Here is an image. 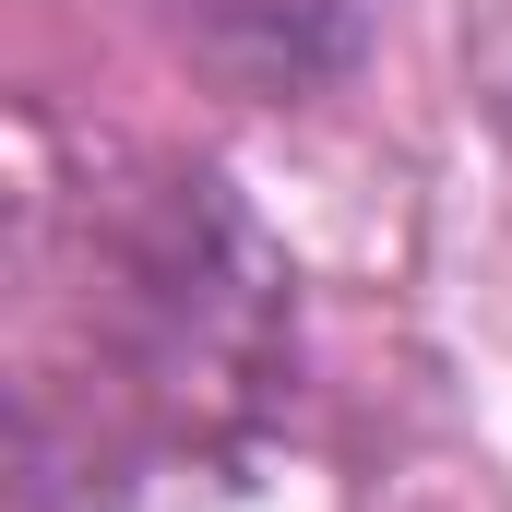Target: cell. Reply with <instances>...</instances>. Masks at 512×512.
Instances as JSON below:
<instances>
[{"label": "cell", "mask_w": 512, "mask_h": 512, "mask_svg": "<svg viewBox=\"0 0 512 512\" xmlns=\"http://www.w3.org/2000/svg\"><path fill=\"white\" fill-rule=\"evenodd\" d=\"M155 24L251 96H310L358 72V48L382 36V0H155Z\"/></svg>", "instance_id": "6da1fadb"}]
</instances>
